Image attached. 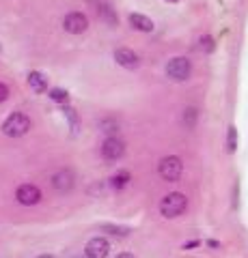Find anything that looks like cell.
Instances as JSON below:
<instances>
[{"label": "cell", "mask_w": 248, "mask_h": 258, "mask_svg": "<svg viewBox=\"0 0 248 258\" xmlns=\"http://www.w3.org/2000/svg\"><path fill=\"white\" fill-rule=\"evenodd\" d=\"M186 207H188V198L179 191H173L169 196L162 198V203H160V213L164 217H179L183 211H186Z\"/></svg>", "instance_id": "cell-1"}, {"label": "cell", "mask_w": 248, "mask_h": 258, "mask_svg": "<svg viewBox=\"0 0 248 258\" xmlns=\"http://www.w3.org/2000/svg\"><path fill=\"white\" fill-rule=\"evenodd\" d=\"M201 50H205V52L214 50V39L212 37H201Z\"/></svg>", "instance_id": "cell-19"}, {"label": "cell", "mask_w": 248, "mask_h": 258, "mask_svg": "<svg viewBox=\"0 0 248 258\" xmlns=\"http://www.w3.org/2000/svg\"><path fill=\"white\" fill-rule=\"evenodd\" d=\"M28 86L33 88L35 93H45L47 91V80L39 74V71H30L28 74Z\"/></svg>", "instance_id": "cell-13"}, {"label": "cell", "mask_w": 248, "mask_h": 258, "mask_svg": "<svg viewBox=\"0 0 248 258\" xmlns=\"http://www.w3.org/2000/svg\"><path fill=\"white\" fill-rule=\"evenodd\" d=\"M28 129H30V118L26 114H22V112H13L3 123V132L9 138H20V136L28 134Z\"/></svg>", "instance_id": "cell-2"}, {"label": "cell", "mask_w": 248, "mask_h": 258, "mask_svg": "<svg viewBox=\"0 0 248 258\" xmlns=\"http://www.w3.org/2000/svg\"><path fill=\"white\" fill-rule=\"evenodd\" d=\"M65 114L69 116V120H71V125H74V129L78 127V118H76V110H71V108H67L65 110Z\"/></svg>", "instance_id": "cell-22"}, {"label": "cell", "mask_w": 248, "mask_h": 258, "mask_svg": "<svg viewBox=\"0 0 248 258\" xmlns=\"http://www.w3.org/2000/svg\"><path fill=\"white\" fill-rule=\"evenodd\" d=\"M115 60L121 64V67H125V69H136L140 64L138 54L132 52V50H127V47H119V50H115Z\"/></svg>", "instance_id": "cell-10"}, {"label": "cell", "mask_w": 248, "mask_h": 258, "mask_svg": "<svg viewBox=\"0 0 248 258\" xmlns=\"http://www.w3.org/2000/svg\"><path fill=\"white\" fill-rule=\"evenodd\" d=\"M183 123H186L188 129L194 127V123H196V110L194 108H188L186 112H183Z\"/></svg>", "instance_id": "cell-17"}, {"label": "cell", "mask_w": 248, "mask_h": 258, "mask_svg": "<svg viewBox=\"0 0 248 258\" xmlns=\"http://www.w3.org/2000/svg\"><path fill=\"white\" fill-rule=\"evenodd\" d=\"M123 153H125V144H123L121 138H117V136H110V138L104 140V144H102V155H104V159L117 161V159L123 157Z\"/></svg>", "instance_id": "cell-5"}, {"label": "cell", "mask_w": 248, "mask_h": 258, "mask_svg": "<svg viewBox=\"0 0 248 258\" xmlns=\"http://www.w3.org/2000/svg\"><path fill=\"white\" fill-rule=\"evenodd\" d=\"M102 132H106V134H117V132H119V125H117V123H110V120H102Z\"/></svg>", "instance_id": "cell-18"}, {"label": "cell", "mask_w": 248, "mask_h": 258, "mask_svg": "<svg viewBox=\"0 0 248 258\" xmlns=\"http://www.w3.org/2000/svg\"><path fill=\"white\" fill-rule=\"evenodd\" d=\"M37 258H57V256H52V254H41V256H37Z\"/></svg>", "instance_id": "cell-26"}, {"label": "cell", "mask_w": 248, "mask_h": 258, "mask_svg": "<svg viewBox=\"0 0 248 258\" xmlns=\"http://www.w3.org/2000/svg\"><path fill=\"white\" fill-rule=\"evenodd\" d=\"M207 245H210V247H220L218 241H207Z\"/></svg>", "instance_id": "cell-24"}, {"label": "cell", "mask_w": 248, "mask_h": 258, "mask_svg": "<svg viewBox=\"0 0 248 258\" xmlns=\"http://www.w3.org/2000/svg\"><path fill=\"white\" fill-rule=\"evenodd\" d=\"M130 181H132L130 172H127V170H119L117 174H113V179H110V185H113L115 189H123Z\"/></svg>", "instance_id": "cell-14"}, {"label": "cell", "mask_w": 248, "mask_h": 258, "mask_svg": "<svg viewBox=\"0 0 248 258\" xmlns=\"http://www.w3.org/2000/svg\"><path fill=\"white\" fill-rule=\"evenodd\" d=\"M190 71H192V64L188 58H183V56H177V58H173L169 64H166V76L175 82H183V80L190 78Z\"/></svg>", "instance_id": "cell-4"}, {"label": "cell", "mask_w": 248, "mask_h": 258, "mask_svg": "<svg viewBox=\"0 0 248 258\" xmlns=\"http://www.w3.org/2000/svg\"><path fill=\"white\" fill-rule=\"evenodd\" d=\"M102 228L104 230H110V232H113V235H125V228H117V226H102Z\"/></svg>", "instance_id": "cell-20"}, {"label": "cell", "mask_w": 248, "mask_h": 258, "mask_svg": "<svg viewBox=\"0 0 248 258\" xmlns=\"http://www.w3.org/2000/svg\"><path fill=\"white\" fill-rule=\"evenodd\" d=\"M235 149H237V129L229 127V132H227V151L233 153Z\"/></svg>", "instance_id": "cell-16"}, {"label": "cell", "mask_w": 248, "mask_h": 258, "mask_svg": "<svg viewBox=\"0 0 248 258\" xmlns=\"http://www.w3.org/2000/svg\"><path fill=\"white\" fill-rule=\"evenodd\" d=\"M130 24H132V28L140 30V32H151L154 30V22H151L147 15H140V13H132L130 15Z\"/></svg>", "instance_id": "cell-12"}, {"label": "cell", "mask_w": 248, "mask_h": 258, "mask_svg": "<svg viewBox=\"0 0 248 258\" xmlns=\"http://www.w3.org/2000/svg\"><path fill=\"white\" fill-rule=\"evenodd\" d=\"M169 3H177V0H169Z\"/></svg>", "instance_id": "cell-27"}, {"label": "cell", "mask_w": 248, "mask_h": 258, "mask_svg": "<svg viewBox=\"0 0 248 258\" xmlns=\"http://www.w3.org/2000/svg\"><path fill=\"white\" fill-rule=\"evenodd\" d=\"M196 245H199V241H190V243L183 245V249H190V247H196Z\"/></svg>", "instance_id": "cell-23"}, {"label": "cell", "mask_w": 248, "mask_h": 258, "mask_svg": "<svg viewBox=\"0 0 248 258\" xmlns=\"http://www.w3.org/2000/svg\"><path fill=\"white\" fill-rule=\"evenodd\" d=\"M7 99H9V88H7L3 82H0V103L7 101Z\"/></svg>", "instance_id": "cell-21"}, {"label": "cell", "mask_w": 248, "mask_h": 258, "mask_svg": "<svg viewBox=\"0 0 248 258\" xmlns=\"http://www.w3.org/2000/svg\"><path fill=\"white\" fill-rule=\"evenodd\" d=\"M15 198H18L20 205H37L39 200H41V191H39L37 185H30V183H24L18 187V191H15Z\"/></svg>", "instance_id": "cell-7"}, {"label": "cell", "mask_w": 248, "mask_h": 258, "mask_svg": "<svg viewBox=\"0 0 248 258\" xmlns=\"http://www.w3.org/2000/svg\"><path fill=\"white\" fill-rule=\"evenodd\" d=\"M74 181H76L74 172L67 170V168H63V170L54 172V176H52V187L57 189V191H61V194H65V191H69L71 187H74Z\"/></svg>", "instance_id": "cell-9"}, {"label": "cell", "mask_w": 248, "mask_h": 258, "mask_svg": "<svg viewBox=\"0 0 248 258\" xmlns=\"http://www.w3.org/2000/svg\"><path fill=\"white\" fill-rule=\"evenodd\" d=\"M158 172H160V176H162L164 181L175 183L183 172V164H181V159L177 155H169V157H164L162 161H160Z\"/></svg>", "instance_id": "cell-3"}, {"label": "cell", "mask_w": 248, "mask_h": 258, "mask_svg": "<svg viewBox=\"0 0 248 258\" xmlns=\"http://www.w3.org/2000/svg\"><path fill=\"white\" fill-rule=\"evenodd\" d=\"M117 258H134V256H132V254H119Z\"/></svg>", "instance_id": "cell-25"}, {"label": "cell", "mask_w": 248, "mask_h": 258, "mask_svg": "<svg viewBox=\"0 0 248 258\" xmlns=\"http://www.w3.org/2000/svg\"><path fill=\"white\" fill-rule=\"evenodd\" d=\"M63 28H65L69 35H82V32L89 28V20H86L84 13L74 11V13L65 15V20H63Z\"/></svg>", "instance_id": "cell-6"}, {"label": "cell", "mask_w": 248, "mask_h": 258, "mask_svg": "<svg viewBox=\"0 0 248 258\" xmlns=\"http://www.w3.org/2000/svg\"><path fill=\"white\" fill-rule=\"evenodd\" d=\"M50 99L52 101H57V103H67L69 101V95H67V91H63V88H52L50 93Z\"/></svg>", "instance_id": "cell-15"}, {"label": "cell", "mask_w": 248, "mask_h": 258, "mask_svg": "<svg viewBox=\"0 0 248 258\" xmlns=\"http://www.w3.org/2000/svg\"><path fill=\"white\" fill-rule=\"evenodd\" d=\"M108 249H110V245H108L106 239L104 237H93L84 247V256L86 258H106Z\"/></svg>", "instance_id": "cell-8"}, {"label": "cell", "mask_w": 248, "mask_h": 258, "mask_svg": "<svg viewBox=\"0 0 248 258\" xmlns=\"http://www.w3.org/2000/svg\"><path fill=\"white\" fill-rule=\"evenodd\" d=\"M95 11H97V15H100V20H104L108 24V26H117L119 24V18H117V13L110 9V7L106 5V3H102V0H97L95 3Z\"/></svg>", "instance_id": "cell-11"}]
</instances>
